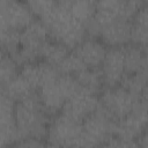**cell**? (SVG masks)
Instances as JSON below:
<instances>
[{
	"label": "cell",
	"instance_id": "4316f807",
	"mask_svg": "<svg viewBox=\"0 0 148 148\" xmlns=\"http://www.w3.org/2000/svg\"><path fill=\"white\" fill-rule=\"evenodd\" d=\"M12 148H45V143L39 139H21L16 141Z\"/></svg>",
	"mask_w": 148,
	"mask_h": 148
},
{
	"label": "cell",
	"instance_id": "ac0fdd59",
	"mask_svg": "<svg viewBox=\"0 0 148 148\" xmlns=\"http://www.w3.org/2000/svg\"><path fill=\"white\" fill-rule=\"evenodd\" d=\"M5 94L13 99L15 103L22 101L34 94H37L36 90L29 84V82L18 73L5 88Z\"/></svg>",
	"mask_w": 148,
	"mask_h": 148
},
{
	"label": "cell",
	"instance_id": "44dd1931",
	"mask_svg": "<svg viewBox=\"0 0 148 148\" xmlns=\"http://www.w3.org/2000/svg\"><path fill=\"white\" fill-rule=\"evenodd\" d=\"M120 83L121 87L132 92L134 96L139 98L147 97V72L124 75Z\"/></svg>",
	"mask_w": 148,
	"mask_h": 148
},
{
	"label": "cell",
	"instance_id": "f1b7e54d",
	"mask_svg": "<svg viewBox=\"0 0 148 148\" xmlns=\"http://www.w3.org/2000/svg\"><path fill=\"white\" fill-rule=\"evenodd\" d=\"M5 56H6V54H5V52H3V51H2L1 49H0V61L2 60V58H3Z\"/></svg>",
	"mask_w": 148,
	"mask_h": 148
},
{
	"label": "cell",
	"instance_id": "ba28073f",
	"mask_svg": "<svg viewBox=\"0 0 148 148\" xmlns=\"http://www.w3.org/2000/svg\"><path fill=\"white\" fill-rule=\"evenodd\" d=\"M147 124V98L140 99L133 110L124 118L117 120L114 135L126 140H136L145 133Z\"/></svg>",
	"mask_w": 148,
	"mask_h": 148
},
{
	"label": "cell",
	"instance_id": "30bf717a",
	"mask_svg": "<svg viewBox=\"0 0 148 148\" xmlns=\"http://www.w3.org/2000/svg\"><path fill=\"white\" fill-rule=\"evenodd\" d=\"M15 102L7 95L0 96V148L13 146L20 140L17 132L15 114Z\"/></svg>",
	"mask_w": 148,
	"mask_h": 148
},
{
	"label": "cell",
	"instance_id": "6da1fadb",
	"mask_svg": "<svg viewBox=\"0 0 148 148\" xmlns=\"http://www.w3.org/2000/svg\"><path fill=\"white\" fill-rule=\"evenodd\" d=\"M28 7L46 27L56 42L74 49L83 38L86 28L69 12V1H29Z\"/></svg>",
	"mask_w": 148,
	"mask_h": 148
},
{
	"label": "cell",
	"instance_id": "9c48e42d",
	"mask_svg": "<svg viewBox=\"0 0 148 148\" xmlns=\"http://www.w3.org/2000/svg\"><path fill=\"white\" fill-rule=\"evenodd\" d=\"M99 101L96 94L80 87L64 104L61 113L73 119L83 121L98 106Z\"/></svg>",
	"mask_w": 148,
	"mask_h": 148
},
{
	"label": "cell",
	"instance_id": "8992f818",
	"mask_svg": "<svg viewBox=\"0 0 148 148\" xmlns=\"http://www.w3.org/2000/svg\"><path fill=\"white\" fill-rule=\"evenodd\" d=\"M46 135L50 143L62 148H74L82 135V121L61 113L51 121Z\"/></svg>",
	"mask_w": 148,
	"mask_h": 148
},
{
	"label": "cell",
	"instance_id": "5bb4252c",
	"mask_svg": "<svg viewBox=\"0 0 148 148\" xmlns=\"http://www.w3.org/2000/svg\"><path fill=\"white\" fill-rule=\"evenodd\" d=\"M131 21L132 20L118 18L103 27L99 31V36L104 44L110 47L127 45L131 39Z\"/></svg>",
	"mask_w": 148,
	"mask_h": 148
},
{
	"label": "cell",
	"instance_id": "3957f363",
	"mask_svg": "<svg viewBox=\"0 0 148 148\" xmlns=\"http://www.w3.org/2000/svg\"><path fill=\"white\" fill-rule=\"evenodd\" d=\"M143 1L138 0H104L98 1L95 5V13L91 20L86 24V31L92 38L99 36V31L106 24L118 20L126 18L132 20L139 8L143 5Z\"/></svg>",
	"mask_w": 148,
	"mask_h": 148
},
{
	"label": "cell",
	"instance_id": "9a60e30c",
	"mask_svg": "<svg viewBox=\"0 0 148 148\" xmlns=\"http://www.w3.org/2000/svg\"><path fill=\"white\" fill-rule=\"evenodd\" d=\"M7 23L9 29L21 31L24 29L34 18L35 15L25 2L21 1H7Z\"/></svg>",
	"mask_w": 148,
	"mask_h": 148
},
{
	"label": "cell",
	"instance_id": "83f0119b",
	"mask_svg": "<svg viewBox=\"0 0 148 148\" xmlns=\"http://www.w3.org/2000/svg\"><path fill=\"white\" fill-rule=\"evenodd\" d=\"M45 148H62V147L57 146V145H53V143H49V145H45Z\"/></svg>",
	"mask_w": 148,
	"mask_h": 148
},
{
	"label": "cell",
	"instance_id": "e0dca14e",
	"mask_svg": "<svg viewBox=\"0 0 148 148\" xmlns=\"http://www.w3.org/2000/svg\"><path fill=\"white\" fill-rule=\"evenodd\" d=\"M147 3L145 2L131 21V39L134 45L146 49L147 46Z\"/></svg>",
	"mask_w": 148,
	"mask_h": 148
},
{
	"label": "cell",
	"instance_id": "7a4b0ae2",
	"mask_svg": "<svg viewBox=\"0 0 148 148\" xmlns=\"http://www.w3.org/2000/svg\"><path fill=\"white\" fill-rule=\"evenodd\" d=\"M15 123L21 139H39L47 134V113L43 109L37 94L15 103Z\"/></svg>",
	"mask_w": 148,
	"mask_h": 148
},
{
	"label": "cell",
	"instance_id": "d6986e66",
	"mask_svg": "<svg viewBox=\"0 0 148 148\" xmlns=\"http://www.w3.org/2000/svg\"><path fill=\"white\" fill-rule=\"evenodd\" d=\"M68 53H69V49L67 46H65L59 42L49 39L42 49L40 57L44 59L46 64L57 68L58 65L66 58Z\"/></svg>",
	"mask_w": 148,
	"mask_h": 148
},
{
	"label": "cell",
	"instance_id": "ffe728a7",
	"mask_svg": "<svg viewBox=\"0 0 148 148\" xmlns=\"http://www.w3.org/2000/svg\"><path fill=\"white\" fill-rule=\"evenodd\" d=\"M74 77L82 88L94 94H97L101 90L103 80H102V73L99 68L87 67L80 73H77L76 75H74Z\"/></svg>",
	"mask_w": 148,
	"mask_h": 148
},
{
	"label": "cell",
	"instance_id": "7402d4cb",
	"mask_svg": "<svg viewBox=\"0 0 148 148\" xmlns=\"http://www.w3.org/2000/svg\"><path fill=\"white\" fill-rule=\"evenodd\" d=\"M95 5L94 1H69V12L84 27L91 20L95 13Z\"/></svg>",
	"mask_w": 148,
	"mask_h": 148
},
{
	"label": "cell",
	"instance_id": "484cf974",
	"mask_svg": "<svg viewBox=\"0 0 148 148\" xmlns=\"http://www.w3.org/2000/svg\"><path fill=\"white\" fill-rule=\"evenodd\" d=\"M17 74V64L9 56H5L0 61V83L6 88Z\"/></svg>",
	"mask_w": 148,
	"mask_h": 148
},
{
	"label": "cell",
	"instance_id": "d4e9b609",
	"mask_svg": "<svg viewBox=\"0 0 148 148\" xmlns=\"http://www.w3.org/2000/svg\"><path fill=\"white\" fill-rule=\"evenodd\" d=\"M84 68H87V66L73 52H69L66 56V58L57 67L60 74H66V75H72V76L76 75Z\"/></svg>",
	"mask_w": 148,
	"mask_h": 148
},
{
	"label": "cell",
	"instance_id": "5b68a950",
	"mask_svg": "<svg viewBox=\"0 0 148 148\" xmlns=\"http://www.w3.org/2000/svg\"><path fill=\"white\" fill-rule=\"evenodd\" d=\"M74 76L59 74L54 80L44 84L38 89L37 96L38 99L45 110L49 113H56L61 110L65 102L80 88Z\"/></svg>",
	"mask_w": 148,
	"mask_h": 148
},
{
	"label": "cell",
	"instance_id": "52a82bcc",
	"mask_svg": "<svg viewBox=\"0 0 148 148\" xmlns=\"http://www.w3.org/2000/svg\"><path fill=\"white\" fill-rule=\"evenodd\" d=\"M147 97H136L128 90H126L121 86H116V87H110L105 88L101 95V105L116 119L119 120L127 116L135 104Z\"/></svg>",
	"mask_w": 148,
	"mask_h": 148
},
{
	"label": "cell",
	"instance_id": "2e32d148",
	"mask_svg": "<svg viewBox=\"0 0 148 148\" xmlns=\"http://www.w3.org/2000/svg\"><path fill=\"white\" fill-rule=\"evenodd\" d=\"M124 50V66L125 75L147 72V56L146 49L138 45H125Z\"/></svg>",
	"mask_w": 148,
	"mask_h": 148
},
{
	"label": "cell",
	"instance_id": "cb8c5ba5",
	"mask_svg": "<svg viewBox=\"0 0 148 148\" xmlns=\"http://www.w3.org/2000/svg\"><path fill=\"white\" fill-rule=\"evenodd\" d=\"M99 148H147L146 133H142L138 140H126L118 136H112Z\"/></svg>",
	"mask_w": 148,
	"mask_h": 148
},
{
	"label": "cell",
	"instance_id": "277c9868",
	"mask_svg": "<svg viewBox=\"0 0 148 148\" xmlns=\"http://www.w3.org/2000/svg\"><path fill=\"white\" fill-rule=\"evenodd\" d=\"M49 40V31L42 21L34 18L20 32L17 51L10 57L17 65L35 62L39 57L43 46Z\"/></svg>",
	"mask_w": 148,
	"mask_h": 148
},
{
	"label": "cell",
	"instance_id": "603a6c76",
	"mask_svg": "<svg viewBox=\"0 0 148 148\" xmlns=\"http://www.w3.org/2000/svg\"><path fill=\"white\" fill-rule=\"evenodd\" d=\"M20 32L21 31L14 29L0 30V49L3 52H7L9 57H12L18 49Z\"/></svg>",
	"mask_w": 148,
	"mask_h": 148
},
{
	"label": "cell",
	"instance_id": "4fadbf2b",
	"mask_svg": "<svg viewBox=\"0 0 148 148\" xmlns=\"http://www.w3.org/2000/svg\"><path fill=\"white\" fill-rule=\"evenodd\" d=\"M20 74L29 82V84L37 92V90L40 87L54 80L60 73L56 67L43 61V62H30L22 65Z\"/></svg>",
	"mask_w": 148,
	"mask_h": 148
},
{
	"label": "cell",
	"instance_id": "8fae6325",
	"mask_svg": "<svg viewBox=\"0 0 148 148\" xmlns=\"http://www.w3.org/2000/svg\"><path fill=\"white\" fill-rule=\"evenodd\" d=\"M99 69L103 83H105L106 88L118 86L125 75L123 46L108 49Z\"/></svg>",
	"mask_w": 148,
	"mask_h": 148
},
{
	"label": "cell",
	"instance_id": "7c38bea8",
	"mask_svg": "<svg viewBox=\"0 0 148 148\" xmlns=\"http://www.w3.org/2000/svg\"><path fill=\"white\" fill-rule=\"evenodd\" d=\"M103 43L95 38H83L74 49L73 53L89 68H99L106 53Z\"/></svg>",
	"mask_w": 148,
	"mask_h": 148
}]
</instances>
